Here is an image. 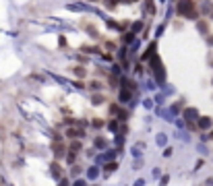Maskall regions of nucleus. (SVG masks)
<instances>
[{
  "label": "nucleus",
  "mask_w": 213,
  "mask_h": 186,
  "mask_svg": "<svg viewBox=\"0 0 213 186\" xmlns=\"http://www.w3.org/2000/svg\"><path fill=\"white\" fill-rule=\"evenodd\" d=\"M93 2H95V0H93Z\"/></svg>",
  "instance_id": "412c9836"
},
{
  "label": "nucleus",
  "mask_w": 213,
  "mask_h": 186,
  "mask_svg": "<svg viewBox=\"0 0 213 186\" xmlns=\"http://www.w3.org/2000/svg\"><path fill=\"white\" fill-rule=\"evenodd\" d=\"M83 149H85V145H83V141H81V138L69 141V151H73V153H81Z\"/></svg>",
  "instance_id": "39448f33"
},
{
  "label": "nucleus",
  "mask_w": 213,
  "mask_h": 186,
  "mask_svg": "<svg viewBox=\"0 0 213 186\" xmlns=\"http://www.w3.org/2000/svg\"><path fill=\"white\" fill-rule=\"evenodd\" d=\"M52 141H54V143H64V137H62L58 130H54L52 132Z\"/></svg>",
  "instance_id": "ddd939ff"
},
{
  "label": "nucleus",
  "mask_w": 213,
  "mask_h": 186,
  "mask_svg": "<svg viewBox=\"0 0 213 186\" xmlns=\"http://www.w3.org/2000/svg\"><path fill=\"white\" fill-rule=\"evenodd\" d=\"M102 87H103V85H102L99 81H91V85H89V89H91V91H99Z\"/></svg>",
  "instance_id": "2eb2a0df"
},
{
  "label": "nucleus",
  "mask_w": 213,
  "mask_h": 186,
  "mask_svg": "<svg viewBox=\"0 0 213 186\" xmlns=\"http://www.w3.org/2000/svg\"><path fill=\"white\" fill-rule=\"evenodd\" d=\"M197 27H199L201 33H207V31H209V23H207V21H199V23H197Z\"/></svg>",
  "instance_id": "f8f14e48"
},
{
  "label": "nucleus",
  "mask_w": 213,
  "mask_h": 186,
  "mask_svg": "<svg viewBox=\"0 0 213 186\" xmlns=\"http://www.w3.org/2000/svg\"><path fill=\"white\" fill-rule=\"evenodd\" d=\"M52 153H54V159L58 161V159H62L66 153H69V147L64 143H52Z\"/></svg>",
  "instance_id": "7ed1b4c3"
},
{
  "label": "nucleus",
  "mask_w": 213,
  "mask_h": 186,
  "mask_svg": "<svg viewBox=\"0 0 213 186\" xmlns=\"http://www.w3.org/2000/svg\"><path fill=\"white\" fill-rule=\"evenodd\" d=\"M50 170H52V174H54V178H58V180L66 176V174H64V170L60 167V163H58V161H54V163L50 165Z\"/></svg>",
  "instance_id": "423d86ee"
},
{
  "label": "nucleus",
  "mask_w": 213,
  "mask_h": 186,
  "mask_svg": "<svg viewBox=\"0 0 213 186\" xmlns=\"http://www.w3.org/2000/svg\"><path fill=\"white\" fill-rule=\"evenodd\" d=\"M176 13H178L180 17H188V19H197V17H199L194 0H180L178 6H176Z\"/></svg>",
  "instance_id": "f257e3e1"
},
{
  "label": "nucleus",
  "mask_w": 213,
  "mask_h": 186,
  "mask_svg": "<svg viewBox=\"0 0 213 186\" xmlns=\"http://www.w3.org/2000/svg\"><path fill=\"white\" fill-rule=\"evenodd\" d=\"M91 126H93L95 130H102V128H106V126H108V122H106V120H102V118H93Z\"/></svg>",
  "instance_id": "6e6552de"
},
{
  "label": "nucleus",
  "mask_w": 213,
  "mask_h": 186,
  "mask_svg": "<svg viewBox=\"0 0 213 186\" xmlns=\"http://www.w3.org/2000/svg\"><path fill=\"white\" fill-rule=\"evenodd\" d=\"M75 76H79V79H85V76H87V70H85V66H75Z\"/></svg>",
  "instance_id": "9b49d317"
},
{
  "label": "nucleus",
  "mask_w": 213,
  "mask_h": 186,
  "mask_svg": "<svg viewBox=\"0 0 213 186\" xmlns=\"http://www.w3.org/2000/svg\"><path fill=\"white\" fill-rule=\"evenodd\" d=\"M75 186H87V182H85V180H77Z\"/></svg>",
  "instance_id": "f3484780"
},
{
  "label": "nucleus",
  "mask_w": 213,
  "mask_h": 186,
  "mask_svg": "<svg viewBox=\"0 0 213 186\" xmlns=\"http://www.w3.org/2000/svg\"><path fill=\"white\" fill-rule=\"evenodd\" d=\"M64 137L69 138V141H75V138H81V141H83L87 134H85V130L79 128V126H69V128L64 130Z\"/></svg>",
  "instance_id": "f03ea898"
},
{
  "label": "nucleus",
  "mask_w": 213,
  "mask_h": 186,
  "mask_svg": "<svg viewBox=\"0 0 213 186\" xmlns=\"http://www.w3.org/2000/svg\"><path fill=\"white\" fill-rule=\"evenodd\" d=\"M64 161H66V163H69V165H75V163H77V153L69 151V153H66V155H64Z\"/></svg>",
  "instance_id": "9d476101"
},
{
  "label": "nucleus",
  "mask_w": 213,
  "mask_h": 186,
  "mask_svg": "<svg viewBox=\"0 0 213 186\" xmlns=\"http://www.w3.org/2000/svg\"><path fill=\"white\" fill-rule=\"evenodd\" d=\"M209 138H211V141H213V128H211V130H209Z\"/></svg>",
  "instance_id": "a211bd4d"
},
{
  "label": "nucleus",
  "mask_w": 213,
  "mask_h": 186,
  "mask_svg": "<svg viewBox=\"0 0 213 186\" xmlns=\"http://www.w3.org/2000/svg\"><path fill=\"white\" fill-rule=\"evenodd\" d=\"M118 170V161H110V163H106V172H116Z\"/></svg>",
  "instance_id": "4468645a"
},
{
  "label": "nucleus",
  "mask_w": 213,
  "mask_h": 186,
  "mask_svg": "<svg viewBox=\"0 0 213 186\" xmlns=\"http://www.w3.org/2000/svg\"><path fill=\"white\" fill-rule=\"evenodd\" d=\"M197 128H199V130H211L213 128V118L211 116H199L197 118Z\"/></svg>",
  "instance_id": "20e7f679"
},
{
  "label": "nucleus",
  "mask_w": 213,
  "mask_h": 186,
  "mask_svg": "<svg viewBox=\"0 0 213 186\" xmlns=\"http://www.w3.org/2000/svg\"><path fill=\"white\" fill-rule=\"evenodd\" d=\"M93 145H95V149H106V147H108V141H106L103 137H95Z\"/></svg>",
  "instance_id": "1a4fd4ad"
},
{
  "label": "nucleus",
  "mask_w": 213,
  "mask_h": 186,
  "mask_svg": "<svg viewBox=\"0 0 213 186\" xmlns=\"http://www.w3.org/2000/svg\"><path fill=\"white\" fill-rule=\"evenodd\" d=\"M211 66H213V58H211Z\"/></svg>",
  "instance_id": "6ab92c4d"
},
{
  "label": "nucleus",
  "mask_w": 213,
  "mask_h": 186,
  "mask_svg": "<svg viewBox=\"0 0 213 186\" xmlns=\"http://www.w3.org/2000/svg\"><path fill=\"white\" fill-rule=\"evenodd\" d=\"M70 172H73V176H79V174H81V167H79V165H73V167H70Z\"/></svg>",
  "instance_id": "dca6fc26"
},
{
  "label": "nucleus",
  "mask_w": 213,
  "mask_h": 186,
  "mask_svg": "<svg viewBox=\"0 0 213 186\" xmlns=\"http://www.w3.org/2000/svg\"><path fill=\"white\" fill-rule=\"evenodd\" d=\"M91 103H93V105H103V103H106V97H103L102 93H93V95H91Z\"/></svg>",
  "instance_id": "0eeeda50"
},
{
  "label": "nucleus",
  "mask_w": 213,
  "mask_h": 186,
  "mask_svg": "<svg viewBox=\"0 0 213 186\" xmlns=\"http://www.w3.org/2000/svg\"><path fill=\"white\" fill-rule=\"evenodd\" d=\"M211 19H213V13H211Z\"/></svg>",
  "instance_id": "aec40b11"
}]
</instances>
